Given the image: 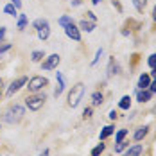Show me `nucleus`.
<instances>
[{"mask_svg":"<svg viewBox=\"0 0 156 156\" xmlns=\"http://www.w3.org/2000/svg\"><path fill=\"white\" fill-rule=\"evenodd\" d=\"M83 95H84V84H83V83H77L76 86H72V90H70V94H68V106L76 108L79 102H81Z\"/></svg>","mask_w":156,"mask_h":156,"instance_id":"nucleus-1","label":"nucleus"},{"mask_svg":"<svg viewBox=\"0 0 156 156\" xmlns=\"http://www.w3.org/2000/svg\"><path fill=\"white\" fill-rule=\"evenodd\" d=\"M22 117H23V108L18 106V104H15V106H11V108L5 111V115H4V122H7V124H15V122H18Z\"/></svg>","mask_w":156,"mask_h":156,"instance_id":"nucleus-2","label":"nucleus"},{"mask_svg":"<svg viewBox=\"0 0 156 156\" xmlns=\"http://www.w3.org/2000/svg\"><path fill=\"white\" fill-rule=\"evenodd\" d=\"M43 102H45V95H31V97L25 99L27 108L32 109V111H38V109L43 106Z\"/></svg>","mask_w":156,"mask_h":156,"instance_id":"nucleus-3","label":"nucleus"},{"mask_svg":"<svg viewBox=\"0 0 156 156\" xmlns=\"http://www.w3.org/2000/svg\"><path fill=\"white\" fill-rule=\"evenodd\" d=\"M48 81L45 77H41V76H36V77H32L29 81V90L31 92H38V90H41L43 86H47Z\"/></svg>","mask_w":156,"mask_h":156,"instance_id":"nucleus-4","label":"nucleus"},{"mask_svg":"<svg viewBox=\"0 0 156 156\" xmlns=\"http://www.w3.org/2000/svg\"><path fill=\"white\" fill-rule=\"evenodd\" d=\"M58 65H59V56L58 54H52V56H48L47 59L43 61V70H54V68H58Z\"/></svg>","mask_w":156,"mask_h":156,"instance_id":"nucleus-5","label":"nucleus"},{"mask_svg":"<svg viewBox=\"0 0 156 156\" xmlns=\"http://www.w3.org/2000/svg\"><path fill=\"white\" fill-rule=\"evenodd\" d=\"M65 32H66V36H68V38H72L74 41H79V40H81V32H79V29L74 25V23L66 25V27H65Z\"/></svg>","mask_w":156,"mask_h":156,"instance_id":"nucleus-6","label":"nucleus"},{"mask_svg":"<svg viewBox=\"0 0 156 156\" xmlns=\"http://www.w3.org/2000/svg\"><path fill=\"white\" fill-rule=\"evenodd\" d=\"M25 83H27V77H18L16 81H13V83H11V86H9V90H7V95H13L15 92H18Z\"/></svg>","mask_w":156,"mask_h":156,"instance_id":"nucleus-7","label":"nucleus"},{"mask_svg":"<svg viewBox=\"0 0 156 156\" xmlns=\"http://www.w3.org/2000/svg\"><path fill=\"white\" fill-rule=\"evenodd\" d=\"M56 77H58V88H56L54 95H56V97H59V95L63 94V90H65V79H63V76L59 74V72L56 74Z\"/></svg>","mask_w":156,"mask_h":156,"instance_id":"nucleus-8","label":"nucleus"},{"mask_svg":"<svg viewBox=\"0 0 156 156\" xmlns=\"http://www.w3.org/2000/svg\"><path fill=\"white\" fill-rule=\"evenodd\" d=\"M149 84H151V77H149L147 74H142L140 79H138V88H140V90H145Z\"/></svg>","mask_w":156,"mask_h":156,"instance_id":"nucleus-9","label":"nucleus"},{"mask_svg":"<svg viewBox=\"0 0 156 156\" xmlns=\"http://www.w3.org/2000/svg\"><path fill=\"white\" fill-rule=\"evenodd\" d=\"M113 74H119V65L115 63V59H109V66H108V77H111Z\"/></svg>","mask_w":156,"mask_h":156,"instance_id":"nucleus-10","label":"nucleus"},{"mask_svg":"<svg viewBox=\"0 0 156 156\" xmlns=\"http://www.w3.org/2000/svg\"><path fill=\"white\" fill-rule=\"evenodd\" d=\"M140 153H142V145H133V147L127 149L126 156H140Z\"/></svg>","mask_w":156,"mask_h":156,"instance_id":"nucleus-11","label":"nucleus"},{"mask_svg":"<svg viewBox=\"0 0 156 156\" xmlns=\"http://www.w3.org/2000/svg\"><path fill=\"white\" fill-rule=\"evenodd\" d=\"M113 131H115L113 126H106V127L101 131V140H104V138H108L109 135H113Z\"/></svg>","mask_w":156,"mask_h":156,"instance_id":"nucleus-12","label":"nucleus"},{"mask_svg":"<svg viewBox=\"0 0 156 156\" xmlns=\"http://www.w3.org/2000/svg\"><path fill=\"white\" fill-rule=\"evenodd\" d=\"M48 34H50V29H48V25L41 27V29H38V38H40V40H47Z\"/></svg>","mask_w":156,"mask_h":156,"instance_id":"nucleus-13","label":"nucleus"},{"mask_svg":"<svg viewBox=\"0 0 156 156\" xmlns=\"http://www.w3.org/2000/svg\"><path fill=\"white\" fill-rule=\"evenodd\" d=\"M151 94L153 92H145V90H138V101L140 102H147L151 99Z\"/></svg>","mask_w":156,"mask_h":156,"instance_id":"nucleus-14","label":"nucleus"},{"mask_svg":"<svg viewBox=\"0 0 156 156\" xmlns=\"http://www.w3.org/2000/svg\"><path fill=\"white\" fill-rule=\"evenodd\" d=\"M79 27L81 29H84V31H94V27H95V22H86V20H83L81 23H79Z\"/></svg>","mask_w":156,"mask_h":156,"instance_id":"nucleus-15","label":"nucleus"},{"mask_svg":"<svg viewBox=\"0 0 156 156\" xmlns=\"http://www.w3.org/2000/svg\"><path fill=\"white\" fill-rule=\"evenodd\" d=\"M119 106H120L122 109H129V106H131V99H129L127 95L122 97V99H120V102H119Z\"/></svg>","mask_w":156,"mask_h":156,"instance_id":"nucleus-16","label":"nucleus"},{"mask_svg":"<svg viewBox=\"0 0 156 156\" xmlns=\"http://www.w3.org/2000/svg\"><path fill=\"white\" fill-rule=\"evenodd\" d=\"M145 135H147V127H138L136 133H135V140H142Z\"/></svg>","mask_w":156,"mask_h":156,"instance_id":"nucleus-17","label":"nucleus"},{"mask_svg":"<svg viewBox=\"0 0 156 156\" xmlns=\"http://www.w3.org/2000/svg\"><path fill=\"white\" fill-rule=\"evenodd\" d=\"M92 102H94V106H99V104L102 102V94H101V92H95V94L92 95Z\"/></svg>","mask_w":156,"mask_h":156,"instance_id":"nucleus-18","label":"nucleus"},{"mask_svg":"<svg viewBox=\"0 0 156 156\" xmlns=\"http://www.w3.org/2000/svg\"><path fill=\"white\" fill-rule=\"evenodd\" d=\"M133 4H135V7H136V11H144L145 9V4H147V0H133Z\"/></svg>","mask_w":156,"mask_h":156,"instance_id":"nucleus-19","label":"nucleus"},{"mask_svg":"<svg viewBox=\"0 0 156 156\" xmlns=\"http://www.w3.org/2000/svg\"><path fill=\"white\" fill-rule=\"evenodd\" d=\"M36 29H41V27H45V25H48V22L45 20V18H38V20H34V23H32Z\"/></svg>","mask_w":156,"mask_h":156,"instance_id":"nucleus-20","label":"nucleus"},{"mask_svg":"<svg viewBox=\"0 0 156 156\" xmlns=\"http://www.w3.org/2000/svg\"><path fill=\"white\" fill-rule=\"evenodd\" d=\"M70 23H74L72 16H61V18H59V25H63V27H66V25H70Z\"/></svg>","mask_w":156,"mask_h":156,"instance_id":"nucleus-21","label":"nucleus"},{"mask_svg":"<svg viewBox=\"0 0 156 156\" xmlns=\"http://www.w3.org/2000/svg\"><path fill=\"white\" fill-rule=\"evenodd\" d=\"M104 147H106V145H104V144H99V145H97V147H95L94 151H92V156H101V153H102V151H104Z\"/></svg>","mask_w":156,"mask_h":156,"instance_id":"nucleus-22","label":"nucleus"},{"mask_svg":"<svg viewBox=\"0 0 156 156\" xmlns=\"http://www.w3.org/2000/svg\"><path fill=\"white\" fill-rule=\"evenodd\" d=\"M4 11H5L7 15H11V16H15V15H16V7L13 5V4H9V5H5V7H4Z\"/></svg>","mask_w":156,"mask_h":156,"instance_id":"nucleus-23","label":"nucleus"},{"mask_svg":"<svg viewBox=\"0 0 156 156\" xmlns=\"http://www.w3.org/2000/svg\"><path fill=\"white\" fill-rule=\"evenodd\" d=\"M126 135H127V129H120V131L117 133V138H115V140H117V144L124 140V138H126Z\"/></svg>","mask_w":156,"mask_h":156,"instance_id":"nucleus-24","label":"nucleus"},{"mask_svg":"<svg viewBox=\"0 0 156 156\" xmlns=\"http://www.w3.org/2000/svg\"><path fill=\"white\" fill-rule=\"evenodd\" d=\"M27 23V16L25 15H20V22H18V29H23Z\"/></svg>","mask_w":156,"mask_h":156,"instance_id":"nucleus-25","label":"nucleus"},{"mask_svg":"<svg viewBox=\"0 0 156 156\" xmlns=\"http://www.w3.org/2000/svg\"><path fill=\"white\" fill-rule=\"evenodd\" d=\"M41 58H43V52H40V50L32 52V61H41Z\"/></svg>","mask_w":156,"mask_h":156,"instance_id":"nucleus-26","label":"nucleus"},{"mask_svg":"<svg viewBox=\"0 0 156 156\" xmlns=\"http://www.w3.org/2000/svg\"><path fill=\"white\" fill-rule=\"evenodd\" d=\"M149 66H151V68H156V54H153V56L149 58Z\"/></svg>","mask_w":156,"mask_h":156,"instance_id":"nucleus-27","label":"nucleus"},{"mask_svg":"<svg viewBox=\"0 0 156 156\" xmlns=\"http://www.w3.org/2000/svg\"><path fill=\"white\" fill-rule=\"evenodd\" d=\"M101 56H102V48H99V50H97V54H95V58H94V61H92V65H95V63L99 61V58H101Z\"/></svg>","mask_w":156,"mask_h":156,"instance_id":"nucleus-28","label":"nucleus"},{"mask_svg":"<svg viewBox=\"0 0 156 156\" xmlns=\"http://www.w3.org/2000/svg\"><path fill=\"white\" fill-rule=\"evenodd\" d=\"M7 48H11V45H9V43H4V45H0V56H2V54L7 50Z\"/></svg>","mask_w":156,"mask_h":156,"instance_id":"nucleus-29","label":"nucleus"},{"mask_svg":"<svg viewBox=\"0 0 156 156\" xmlns=\"http://www.w3.org/2000/svg\"><path fill=\"white\" fill-rule=\"evenodd\" d=\"M124 147H126V144H124V142H119V145L115 147V153H120V151H122Z\"/></svg>","mask_w":156,"mask_h":156,"instance_id":"nucleus-30","label":"nucleus"},{"mask_svg":"<svg viewBox=\"0 0 156 156\" xmlns=\"http://www.w3.org/2000/svg\"><path fill=\"white\" fill-rule=\"evenodd\" d=\"M83 115H84V119L92 117V108H86V109H84V113H83Z\"/></svg>","mask_w":156,"mask_h":156,"instance_id":"nucleus-31","label":"nucleus"},{"mask_svg":"<svg viewBox=\"0 0 156 156\" xmlns=\"http://www.w3.org/2000/svg\"><path fill=\"white\" fill-rule=\"evenodd\" d=\"M86 16H88V18H90L92 22H95V15L92 13V11H88V13H86Z\"/></svg>","mask_w":156,"mask_h":156,"instance_id":"nucleus-32","label":"nucleus"},{"mask_svg":"<svg viewBox=\"0 0 156 156\" xmlns=\"http://www.w3.org/2000/svg\"><path fill=\"white\" fill-rule=\"evenodd\" d=\"M11 2H13V5H15V7H20V5H22V2H20V0H11Z\"/></svg>","mask_w":156,"mask_h":156,"instance_id":"nucleus-33","label":"nucleus"},{"mask_svg":"<svg viewBox=\"0 0 156 156\" xmlns=\"http://www.w3.org/2000/svg\"><path fill=\"white\" fill-rule=\"evenodd\" d=\"M109 119H117V111H115V109L109 111Z\"/></svg>","mask_w":156,"mask_h":156,"instance_id":"nucleus-34","label":"nucleus"},{"mask_svg":"<svg viewBox=\"0 0 156 156\" xmlns=\"http://www.w3.org/2000/svg\"><path fill=\"white\" fill-rule=\"evenodd\" d=\"M149 86H151V92H156V81H153Z\"/></svg>","mask_w":156,"mask_h":156,"instance_id":"nucleus-35","label":"nucleus"},{"mask_svg":"<svg viewBox=\"0 0 156 156\" xmlns=\"http://www.w3.org/2000/svg\"><path fill=\"white\" fill-rule=\"evenodd\" d=\"M4 34H5V29H0V40L4 38Z\"/></svg>","mask_w":156,"mask_h":156,"instance_id":"nucleus-36","label":"nucleus"},{"mask_svg":"<svg viewBox=\"0 0 156 156\" xmlns=\"http://www.w3.org/2000/svg\"><path fill=\"white\" fill-rule=\"evenodd\" d=\"M38 156H48V151H47V149H45V151H43L41 154H38Z\"/></svg>","mask_w":156,"mask_h":156,"instance_id":"nucleus-37","label":"nucleus"},{"mask_svg":"<svg viewBox=\"0 0 156 156\" xmlns=\"http://www.w3.org/2000/svg\"><path fill=\"white\" fill-rule=\"evenodd\" d=\"M153 18L156 20V5H154V9H153Z\"/></svg>","mask_w":156,"mask_h":156,"instance_id":"nucleus-38","label":"nucleus"},{"mask_svg":"<svg viewBox=\"0 0 156 156\" xmlns=\"http://www.w3.org/2000/svg\"><path fill=\"white\" fill-rule=\"evenodd\" d=\"M153 76L156 77V68H153Z\"/></svg>","mask_w":156,"mask_h":156,"instance_id":"nucleus-39","label":"nucleus"},{"mask_svg":"<svg viewBox=\"0 0 156 156\" xmlns=\"http://www.w3.org/2000/svg\"><path fill=\"white\" fill-rule=\"evenodd\" d=\"M2 84H4V81H2V77H0V88H2Z\"/></svg>","mask_w":156,"mask_h":156,"instance_id":"nucleus-40","label":"nucleus"},{"mask_svg":"<svg viewBox=\"0 0 156 156\" xmlns=\"http://www.w3.org/2000/svg\"><path fill=\"white\" fill-rule=\"evenodd\" d=\"M92 2H94V4H99V2H101V0H92Z\"/></svg>","mask_w":156,"mask_h":156,"instance_id":"nucleus-41","label":"nucleus"},{"mask_svg":"<svg viewBox=\"0 0 156 156\" xmlns=\"http://www.w3.org/2000/svg\"><path fill=\"white\" fill-rule=\"evenodd\" d=\"M0 99H2V92H0Z\"/></svg>","mask_w":156,"mask_h":156,"instance_id":"nucleus-42","label":"nucleus"}]
</instances>
